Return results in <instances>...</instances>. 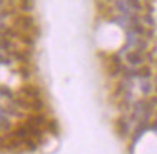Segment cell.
Instances as JSON below:
<instances>
[{"label":"cell","instance_id":"cell-1","mask_svg":"<svg viewBox=\"0 0 157 154\" xmlns=\"http://www.w3.org/2000/svg\"><path fill=\"white\" fill-rule=\"evenodd\" d=\"M19 92H21L22 95H25L26 97H31L32 100H35V99H41V90H39L38 87L34 86V85L22 86Z\"/></svg>","mask_w":157,"mask_h":154},{"label":"cell","instance_id":"cell-2","mask_svg":"<svg viewBox=\"0 0 157 154\" xmlns=\"http://www.w3.org/2000/svg\"><path fill=\"white\" fill-rule=\"evenodd\" d=\"M127 61H128L131 66H141V64L146 61L144 55L138 51H132V52H128L127 54Z\"/></svg>","mask_w":157,"mask_h":154},{"label":"cell","instance_id":"cell-3","mask_svg":"<svg viewBox=\"0 0 157 154\" xmlns=\"http://www.w3.org/2000/svg\"><path fill=\"white\" fill-rule=\"evenodd\" d=\"M117 130H118V132H119V135H121V137L128 135L129 124H128V121L125 119V116H121V118H118L117 119Z\"/></svg>","mask_w":157,"mask_h":154},{"label":"cell","instance_id":"cell-4","mask_svg":"<svg viewBox=\"0 0 157 154\" xmlns=\"http://www.w3.org/2000/svg\"><path fill=\"white\" fill-rule=\"evenodd\" d=\"M15 22L19 23V25H21V26H23V28H28V29H32L35 26V25H34V23H35L34 17L28 16V15H23V16L16 17V19H15Z\"/></svg>","mask_w":157,"mask_h":154},{"label":"cell","instance_id":"cell-5","mask_svg":"<svg viewBox=\"0 0 157 154\" xmlns=\"http://www.w3.org/2000/svg\"><path fill=\"white\" fill-rule=\"evenodd\" d=\"M29 124H32V125H35V126H41V125H47V122H48V121H47V116H45V115H34V116H31V119L28 121Z\"/></svg>","mask_w":157,"mask_h":154},{"label":"cell","instance_id":"cell-6","mask_svg":"<svg viewBox=\"0 0 157 154\" xmlns=\"http://www.w3.org/2000/svg\"><path fill=\"white\" fill-rule=\"evenodd\" d=\"M13 57L16 58L19 63L28 64L31 61V54L28 51H21V52H13Z\"/></svg>","mask_w":157,"mask_h":154},{"label":"cell","instance_id":"cell-7","mask_svg":"<svg viewBox=\"0 0 157 154\" xmlns=\"http://www.w3.org/2000/svg\"><path fill=\"white\" fill-rule=\"evenodd\" d=\"M22 144H23V141H21V140L10 138V140H7L6 150H10V151H13V150H17V148H21V145H22Z\"/></svg>","mask_w":157,"mask_h":154},{"label":"cell","instance_id":"cell-8","mask_svg":"<svg viewBox=\"0 0 157 154\" xmlns=\"http://www.w3.org/2000/svg\"><path fill=\"white\" fill-rule=\"evenodd\" d=\"M31 103H32V109L36 111V112H41V111L45 109V102L42 99H35V100H32Z\"/></svg>","mask_w":157,"mask_h":154},{"label":"cell","instance_id":"cell-9","mask_svg":"<svg viewBox=\"0 0 157 154\" xmlns=\"http://www.w3.org/2000/svg\"><path fill=\"white\" fill-rule=\"evenodd\" d=\"M23 144H25V147L29 150V151H36L38 150V144L34 141V138H26L25 141H23Z\"/></svg>","mask_w":157,"mask_h":154},{"label":"cell","instance_id":"cell-10","mask_svg":"<svg viewBox=\"0 0 157 154\" xmlns=\"http://www.w3.org/2000/svg\"><path fill=\"white\" fill-rule=\"evenodd\" d=\"M47 130L51 132V134H54V135H58V124H57V121H48L47 122Z\"/></svg>","mask_w":157,"mask_h":154},{"label":"cell","instance_id":"cell-11","mask_svg":"<svg viewBox=\"0 0 157 154\" xmlns=\"http://www.w3.org/2000/svg\"><path fill=\"white\" fill-rule=\"evenodd\" d=\"M13 103L16 105L17 108H23V109H28V108H32V103H29L28 100H25L22 97H19V99H15Z\"/></svg>","mask_w":157,"mask_h":154},{"label":"cell","instance_id":"cell-12","mask_svg":"<svg viewBox=\"0 0 157 154\" xmlns=\"http://www.w3.org/2000/svg\"><path fill=\"white\" fill-rule=\"evenodd\" d=\"M138 77H141V79H150L151 77V69L150 67H143V69L138 70Z\"/></svg>","mask_w":157,"mask_h":154},{"label":"cell","instance_id":"cell-13","mask_svg":"<svg viewBox=\"0 0 157 154\" xmlns=\"http://www.w3.org/2000/svg\"><path fill=\"white\" fill-rule=\"evenodd\" d=\"M19 38H21V41H22V42L25 44V45L34 47L35 41H34V38H32V35H21Z\"/></svg>","mask_w":157,"mask_h":154},{"label":"cell","instance_id":"cell-14","mask_svg":"<svg viewBox=\"0 0 157 154\" xmlns=\"http://www.w3.org/2000/svg\"><path fill=\"white\" fill-rule=\"evenodd\" d=\"M140 87H141V90H143V93H144V95H148V93L151 92V89H153L150 81H143Z\"/></svg>","mask_w":157,"mask_h":154},{"label":"cell","instance_id":"cell-15","mask_svg":"<svg viewBox=\"0 0 157 154\" xmlns=\"http://www.w3.org/2000/svg\"><path fill=\"white\" fill-rule=\"evenodd\" d=\"M0 95L5 97H12L13 96V93H12V90L9 89V87H6V86H0Z\"/></svg>","mask_w":157,"mask_h":154},{"label":"cell","instance_id":"cell-16","mask_svg":"<svg viewBox=\"0 0 157 154\" xmlns=\"http://www.w3.org/2000/svg\"><path fill=\"white\" fill-rule=\"evenodd\" d=\"M19 74L22 76V79L28 80L29 77H31V71H29L26 67H21V70H19Z\"/></svg>","mask_w":157,"mask_h":154},{"label":"cell","instance_id":"cell-17","mask_svg":"<svg viewBox=\"0 0 157 154\" xmlns=\"http://www.w3.org/2000/svg\"><path fill=\"white\" fill-rule=\"evenodd\" d=\"M32 7H34V5L31 3V2H23V3H21V10H32Z\"/></svg>","mask_w":157,"mask_h":154},{"label":"cell","instance_id":"cell-18","mask_svg":"<svg viewBox=\"0 0 157 154\" xmlns=\"http://www.w3.org/2000/svg\"><path fill=\"white\" fill-rule=\"evenodd\" d=\"M144 22H146L150 28H153V26H154V19L151 17V15H150V13H147L146 16H144Z\"/></svg>","mask_w":157,"mask_h":154},{"label":"cell","instance_id":"cell-19","mask_svg":"<svg viewBox=\"0 0 157 154\" xmlns=\"http://www.w3.org/2000/svg\"><path fill=\"white\" fill-rule=\"evenodd\" d=\"M0 64H10V60L5 58L3 55H0Z\"/></svg>","mask_w":157,"mask_h":154},{"label":"cell","instance_id":"cell-20","mask_svg":"<svg viewBox=\"0 0 157 154\" xmlns=\"http://www.w3.org/2000/svg\"><path fill=\"white\" fill-rule=\"evenodd\" d=\"M151 130H154V131H157V122H154L151 125Z\"/></svg>","mask_w":157,"mask_h":154},{"label":"cell","instance_id":"cell-21","mask_svg":"<svg viewBox=\"0 0 157 154\" xmlns=\"http://www.w3.org/2000/svg\"><path fill=\"white\" fill-rule=\"evenodd\" d=\"M2 7H3V2H0V9H2Z\"/></svg>","mask_w":157,"mask_h":154}]
</instances>
